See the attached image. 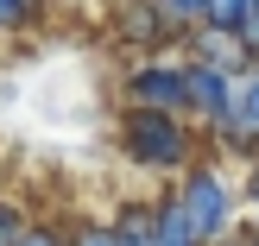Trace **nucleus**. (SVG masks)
<instances>
[{
    "label": "nucleus",
    "mask_w": 259,
    "mask_h": 246,
    "mask_svg": "<svg viewBox=\"0 0 259 246\" xmlns=\"http://www.w3.org/2000/svg\"><path fill=\"white\" fill-rule=\"evenodd\" d=\"M190 63V57H184ZM234 82L240 76L228 70H209V63H190V120H196L202 139H215L228 126V108H234Z\"/></svg>",
    "instance_id": "4"
},
{
    "label": "nucleus",
    "mask_w": 259,
    "mask_h": 246,
    "mask_svg": "<svg viewBox=\"0 0 259 246\" xmlns=\"http://www.w3.org/2000/svg\"><path fill=\"white\" fill-rule=\"evenodd\" d=\"M177 202H184L190 227L202 234V246H222L234 227V183L222 177V164H196L177 177Z\"/></svg>",
    "instance_id": "3"
},
{
    "label": "nucleus",
    "mask_w": 259,
    "mask_h": 246,
    "mask_svg": "<svg viewBox=\"0 0 259 246\" xmlns=\"http://www.w3.org/2000/svg\"><path fill=\"white\" fill-rule=\"evenodd\" d=\"M32 7H38V13H45V7H51V0H32Z\"/></svg>",
    "instance_id": "17"
},
{
    "label": "nucleus",
    "mask_w": 259,
    "mask_h": 246,
    "mask_svg": "<svg viewBox=\"0 0 259 246\" xmlns=\"http://www.w3.org/2000/svg\"><path fill=\"white\" fill-rule=\"evenodd\" d=\"M152 246H202V234L190 227L184 202H177V189H164V196H158V240H152Z\"/></svg>",
    "instance_id": "9"
},
{
    "label": "nucleus",
    "mask_w": 259,
    "mask_h": 246,
    "mask_svg": "<svg viewBox=\"0 0 259 246\" xmlns=\"http://www.w3.org/2000/svg\"><path fill=\"white\" fill-rule=\"evenodd\" d=\"M222 246H259V234H234V240H222Z\"/></svg>",
    "instance_id": "15"
},
{
    "label": "nucleus",
    "mask_w": 259,
    "mask_h": 246,
    "mask_svg": "<svg viewBox=\"0 0 259 246\" xmlns=\"http://www.w3.org/2000/svg\"><path fill=\"white\" fill-rule=\"evenodd\" d=\"M247 234H259V196H253V221H247Z\"/></svg>",
    "instance_id": "16"
},
{
    "label": "nucleus",
    "mask_w": 259,
    "mask_h": 246,
    "mask_svg": "<svg viewBox=\"0 0 259 246\" xmlns=\"http://www.w3.org/2000/svg\"><path fill=\"white\" fill-rule=\"evenodd\" d=\"M247 13H253V0H209V25H215V32H234L240 38Z\"/></svg>",
    "instance_id": "11"
},
{
    "label": "nucleus",
    "mask_w": 259,
    "mask_h": 246,
    "mask_svg": "<svg viewBox=\"0 0 259 246\" xmlns=\"http://www.w3.org/2000/svg\"><path fill=\"white\" fill-rule=\"evenodd\" d=\"M215 145L240 152V158H253V152H259V63L234 82V108H228V126L215 133Z\"/></svg>",
    "instance_id": "5"
},
{
    "label": "nucleus",
    "mask_w": 259,
    "mask_h": 246,
    "mask_svg": "<svg viewBox=\"0 0 259 246\" xmlns=\"http://www.w3.org/2000/svg\"><path fill=\"white\" fill-rule=\"evenodd\" d=\"M32 19H38L32 0H0V32H25Z\"/></svg>",
    "instance_id": "13"
},
{
    "label": "nucleus",
    "mask_w": 259,
    "mask_h": 246,
    "mask_svg": "<svg viewBox=\"0 0 259 246\" xmlns=\"http://www.w3.org/2000/svg\"><path fill=\"white\" fill-rule=\"evenodd\" d=\"M120 101L126 108H152V114H184L190 120V63L184 57H133L120 76Z\"/></svg>",
    "instance_id": "2"
},
{
    "label": "nucleus",
    "mask_w": 259,
    "mask_h": 246,
    "mask_svg": "<svg viewBox=\"0 0 259 246\" xmlns=\"http://www.w3.org/2000/svg\"><path fill=\"white\" fill-rule=\"evenodd\" d=\"M152 7H158V19L171 25L177 38H190V32L209 25V0H152Z\"/></svg>",
    "instance_id": "10"
},
{
    "label": "nucleus",
    "mask_w": 259,
    "mask_h": 246,
    "mask_svg": "<svg viewBox=\"0 0 259 246\" xmlns=\"http://www.w3.org/2000/svg\"><path fill=\"white\" fill-rule=\"evenodd\" d=\"M114 145H120V158H133L139 171H158V177H184L196 171V120H184V114H152V108H120V120H114Z\"/></svg>",
    "instance_id": "1"
},
{
    "label": "nucleus",
    "mask_w": 259,
    "mask_h": 246,
    "mask_svg": "<svg viewBox=\"0 0 259 246\" xmlns=\"http://www.w3.org/2000/svg\"><path fill=\"white\" fill-rule=\"evenodd\" d=\"M25 234H32V215L13 209V202H0V246H19Z\"/></svg>",
    "instance_id": "12"
},
{
    "label": "nucleus",
    "mask_w": 259,
    "mask_h": 246,
    "mask_svg": "<svg viewBox=\"0 0 259 246\" xmlns=\"http://www.w3.org/2000/svg\"><path fill=\"white\" fill-rule=\"evenodd\" d=\"M70 246H120V240H114L108 221H82V227H70Z\"/></svg>",
    "instance_id": "14"
},
{
    "label": "nucleus",
    "mask_w": 259,
    "mask_h": 246,
    "mask_svg": "<svg viewBox=\"0 0 259 246\" xmlns=\"http://www.w3.org/2000/svg\"><path fill=\"white\" fill-rule=\"evenodd\" d=\"M108 227H114L120 246H152L158 240V202H120Z\"/></svg>",
    "instance_id": "8"
},
{
    "label": "nucleus",
    "mask_w": 259,
    "mask_h": 246,
    "mask_svg": "<svg viewBox=\"0 0 259 246\" xmlns=\"http://www.w3.org/2000/svg\"><path fill=\"white\" fill-rule=\"evenodd\" d=\"M184 57H190V63H209V70H228V76H247V70H253L247 44H240L234 32H215V25H202V32L184 38Z\"/></svg>",
    "instance_id": "7"
},
{
    "label": "nucleus",
    "mask_w": 259,
    "mask_h": 246,
    "mask_svg": "<svg viewBox=\"0 0 259 246\" xmlns=\"http://www.w3.org/2000/svg\"><path fill=\"white\" fill-rule=\"evenodd\" d=\"M114 38L120 44H133V51H158V44H171V25L158 19V7L152 0H114Z\"/></svg>",
    "instance_id": "6"
}]
</instances>
